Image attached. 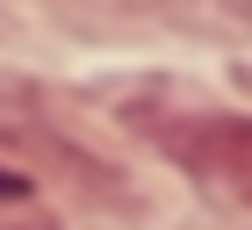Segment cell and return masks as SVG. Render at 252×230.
<instances>
[{
  "instance_id": "1",
  "label": "cell",
  "mask_w": 252,
  "mask_h": 230,
  "mask_svg": "<svg viewBox=\"0 0 252 230\" xmlns=\"http://www.w3.org/2000/svg\"><path fill=\"white\" fill-rule=\"evenodd\" d=\"M188 158L209 180H223L238 201H252V122H194L188 130Z\"/></svg>"
},
{
  "instance_id": "2",
  "label": "cell",
  "mask_w": 252,
  "mask_h": 230,
  "mask_svg": "<svg viewBox=\"0 0 252 230\" xmlns=\"http://www.w3.org/2000/svg\"><path fill=\"white\" fill-rule=\"evenodd\" d=\"M0 230H58V216L43 209L36 194H7L0 201Z\"/></svg>"
}]
</instances>
